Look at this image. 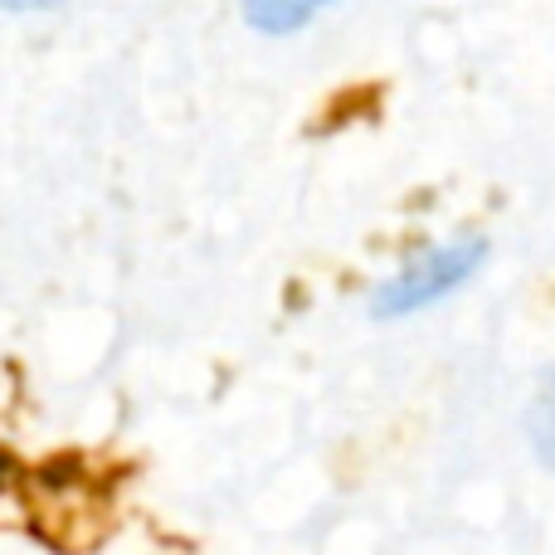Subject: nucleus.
<instances>
[{"mask_svg": "<svg viewBox=\"0 0 555 555\" xmlns=\"http://www.w3.org/2000/svg\"><path fill=\"white\" fill-rule=\"evenodd\" d=\"M326 5H336V0H244V20L263 35H287Z\"/></svg>", "mask_w": 555, "mask_h": 555, "instance_id": "2", "label": "nucleus"}, {"mask_svg": "<svg viewBox=\"0 0 555 555\" xmlns=\"http://www.w3.org/2000/svg\"><path fill=\"white\" fill-rule=\"evenodd\" d=\"M531 439H537L541 459L555 463V375L546 380V390L537 395V404H531Z\"/></svg>", "mask_w": 555, "mask_h": 555, "instance_id": "3", "label": "nucleus"}, {"mask_svg": "<svg viewBox=\"0 0 555 555\" xmlns=\"http://www.w3.org/2000/svg\"><path fill=\"white\" fill-rule=\"evenodd\" d=\"M482 263V244L478 240H453V244H434V249L414 254L390 283L375 293V312L380 317H404L420 312V307L439 302L443 293L463 283L473 269Z\"/></svg>", "mask_w": 555, "mask_h": 555, "instance_id": "1", "label": "nucleus"}, {"mask_svg": "<svg viewBox=\"0 0 555 555\" xmlns=\"http://www.w3.org/2000/svg\"><path fill=\"white\" fill-rule=\"evenodd\" d=\"M0 5H10V10H49V5H59V0H0Z\"/></svg>", "mask_w": 555, "mask_h": 555, "instance_id": "4", "label": "nucleus"}]
</instances>
